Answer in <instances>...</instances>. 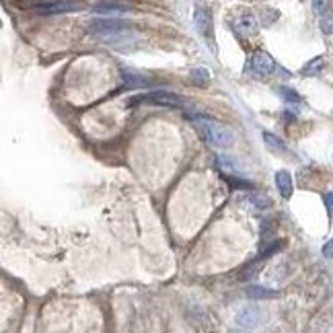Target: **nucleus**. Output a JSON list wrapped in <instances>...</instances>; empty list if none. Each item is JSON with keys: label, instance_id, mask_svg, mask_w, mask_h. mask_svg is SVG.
I'll use <instances>...</instances> for the list:
<instances>
[{"label": "nucleus", "instance_id": "nucleus-12", "mask_svg": "<svg viewBox=\"0 0 333 333\" xmlns=\"http://www.w3.org/2000/svg\"><path fill=\"white\" fill-rule=\"evenodd\" d=\"M247 296L249 298H253V301H265V298H274L278 296L276 290H270V288H265V286H251V288H247Z\"/></svg>", "mask_w": 333, "mask_h": 333}, {"label": "nucleus", "instance_id": "nucleus-2", "mask_svg": "<svg viewBox=\"0 0 333 333\" xmlns=\"http://www.w3.org/2000/svg\"><path fill=\"white\" fill-rule=\"evenodd\" d=\"M89 31L97 39L115 41V39L128 35V33L132 31V27L126 21H120V19H95V21H91Z\"/></svg>", "mask_w": 333, "mask_h": 333}, {"label": "nucleus", "instance_id": "nucleus-9", "mask_svg": "<svg viewBox=\"0 0 333 333\" xmlns=\"http://www.w3.org/2000/svg\"><path fill=\"white\" fill-rule=\"evenodd\" d=\"M276 185L278 191L282 193V197H290L292 195V175L288 171H278L276 173Z\"/></svg>", "mask_w": 333, "mask_h": 333}, {"label": "nucleus", "instance_id": "nucleus-8", "mask_svg": "<svg viewBox=\"0 0 333 333\" xmlns=\"http://www.w3.org/2000/svg\"><path fill=\"white\" fill-rule=\"evenodd\" d=\"M232 27H235V31L239 33V35L247 37V35H253V33L257 31V21H255L253 14H241L235 19Z\"/></svg>", "mask_w": 333, "mask_h": 333}, {"label": "nucleus", "instance_id": "nucleus-5", "mask_svg": "<svg viewBox=\"0 0 333 333\" xmlns=\"http://www.w3.org/2000/svg\"><path fill=\"white\" fill-rule=\"evenodd\" d=\"M193 25H195L197 33H199V35H202L204 39H210V41L214 39V37H212V14H210L208 8H204V6H197V8H195Z\"/></svg>", "mask_w": 333, "mask_h": 333}, {"label": "nucleus", "instance_id": "nucleus-24", "mask_svg": "<svg viewBox=\"0 0 333 333\" xmlns=\"http://www.w3.org/2000/svg\"><path fill=\"white\" fill-rule=\"evenodd\" d=\"M323 255H325L327 259H333V239L323 245Z\"/></svg>", "mask_w": 333, "mask_h": 333}, {"label": "nucleus", "instance_id": "nucleus-23", "mask_svg": "<svg viewBox=\"0 0 333 333\" xmlns=\"http://www.w3.org/2000/svg\"><path fill=\"white\" fill-rule=\"evenodd\" d=\"M323 202H325L327 214H329V216H333V191H329V193H323Z\"/></svg>", "mask_w": 333, "mask_h": 333}, {"label": "nucleus", "instance_id": "nucleus-19", "mask_svg": "<svg viewBox=\"0 0 333 333\" xmlns=\"http://www.w3.org/2000/svg\"><path fill=\"white\" fill-rule=\"evenodd\" d=\"M124 80H126V87H128V89H132V87H148V80L142 78V76L124 74Z\"/></svg>", "mask_w": 333, "mask_h": 333}, {"label": "nucleus", "instance_id": "nucleus-17", "mask_svg": "<svg viewBox=\"0 0 333 333\" xmlns=\"http://www.w3.org/2000/svg\"><path fill=\"white\" fill-rule=\"evenodd\" d=\"M278 93H280V97L284 99L286 103H290V105H298V103L303 101L301 95H298L294 89H288V87H278Z\"/></svg>", "mask_w": 333, "mask_h": 333}, {"label": "nucleus", "instance_id": "nucleus-20", "mask_svg": "<svg viewBox=\"0 0 333 333\" xmlns=\"http://www.w3.org/2000/svg\"><path fill=\"white\" fill-rule=\"evenodd\" d=\"M321 29L327 35H333V12H325L321 19Z\"/></svg>", "mask_w": 333, "mask_h": 333}, {"label": "nucleus", "instance_id": "nucleus-6", "mask_svg": "<svg viewBox=\"0 0 333 333\" xmlns=\"http://www.w3.org/2000/svg\"><path fill=\"white\" fill-rule=\"evenodd\" d=\"M78 8L76 2L72 0H54V2H39L35 4V10L39 14H62V12H70Z\"/></svg>", "mask_w": 333, "mask_h": 333}, {"label": "nucleus", "instance_id": "nucleus-13", "mask_svg": "<svg viewBox=\"0 0 333 333\" xmlns=\"http://www.w3.org/2000/svg\"><path fill=\"white\" fill-rule=\"evenodd\" d=\"M222 177L226 179V183H228V187H230L232 191H237V189H253V183H251V181H245V179H241V175H237V177H232V175L224 173Z\"/></svg>", "mask_w": 333, "mask_h": 333}, {"label": "nucleus", "instance_id": "nucleus-10", "mask_svg": "<svg viewBox=\"0 0 333 333\" xmlns=\"http://www.w3.org/2000/svg\"><path fill=\"white\" fill-rule=\"evenodd\" d=\"M189 82L195 87H206L210 82V70L208 68H191L189 70Z\"/></svg>", "mask_w": 333, "mask_h": 333}, {"label": "nucleus", "instance_id": "nucleus-18", "mask_svg": "<svg viewBox=\"0 0 333 333\" xmlns=\"http://www.w3.org/2000/svg\"><path fill=\"white\" fill-rule=\"evenodd\" d=\"M282 247H284V241H276V243H270L268 247H263L261 251H259V259H265V257H270V255L278 253Z\"/></svg>", "mask_w": 333, "mask_h": 333}, {"label": "nucleus", "instance_id": "nucleus-21", "mask_svg": "<svg viewBox=\"0 0 333 333\" xmlns=\"http://www.w3.org/2000/svg\"><path fill=\"white\" fill-rule=\"evenodd\" d=\"M329 6H331V0H313V10L321 16L329 12Z\"/></svg>", "mask_w": 333, "mask_h": 333}, {"label": "nucleus", "instance_id": "nucleus-14", "mask_svg": "<svg viewBox=\"0 0 333 333\" xmlns=\"http://www.w3.org/2000/svg\"><path fill=\"white\" fill-rule=\"evenodd\" d=\"M216 165H218V169H220L222 173H228V175H232V173H237V171H239L237 163L232 161L230 157H224V155H218V157H216Z\"/></svg>", "mask_w": 333, "mask_h": 333}, {"label": "nucleus", "instance_id": "nucleus-4", "mask_svg": "<svg viewBox=\"0 0 333 333\" xmlns=\"http://www.w3.org/2000/svg\"><path fill=\"white\" fill-rule=\"evenodd\" d=\"M249 70H251L255 76L263 78V76H270L274 70H276V62L270 54L265 52H255L249 60Z\"/></svg>", "mask_w": 333, "mask_h": 333}, {"label": "nucleus", "instance_id": "nucleus-7", "mask_svg": "<svg viewBox=\"0 0 333 333\" xmlns=\"http://www.w3.org/2000/svg\"><path fill=\"white\" fill-rule=\"evenodd\" d=\"M261 321H263V313H261L257 307H247L245 311L239 313V317H237V323H239V327H243V329H253V327H257Z\"/></svg>", "mask_w": 333, "mask_h": 333}, {"label": "nucleus", "instance_id": "nucleus-3", "mask_svg": "<svg viewBox=\"0 0 333 333\" xmlns=\"http://www.w3.org/2000/svg\"><path fill=\"white\" fill-rule=\"evenodd\" d=\"M136 103H151V105H165V107H181L187 109L191 103L187 99H183L175 93H166V91H153L148 95H138L134 99H130L128 105H136Z\"/></svg>", "mask_w": 333, "mask_h": 333}, {"label": "nucleus", "instance_id": "nucleus-1", "mask_svg": "<svg viewBox=\"0 0 333 333\" xmlns=\"http://www.w3.org/2000/svg\"><path fill=\"white\" fill-rule=\"evenodd\" d=\"M193 124L197 126V130L204 134L206 142L212 144V146H218V148H228L235 142V136L232 132L224 126H220L218 122H214L212 118H204V115H191Z\"/></svg>", "mask_w": 333, "mask_h": 333}, {"label": "nucleus", "instance_id": "nucleus-16", "mask_svg": "<svg viewBox=\"0 0 333 333\" xmlns=\"http://www.w3.org/2000/svg\"><path fill=\"white\" fill-rule=\"evenodd\" d=\"M263 140H265V146H268L270 151H274V153H284V151H286L284 142H282L278 136H274L272 132H265V134H263Z\"/></svg>", "mask_w": 333, "mask_h": 333}, {"label": "nucleus", "instance_id": "nucleus-22", "mask_svg": "<svg viewBox=\"0 0 333 333\" xmlns=\"http://www.w3.org/2000/svg\"><path fill=\"white\" fill-rule=\"evenodd\" d=\"M95 10H97V12H126L128 8L118 6V4H105V6H97Z\"/></svg>", "mask_w": 333, "mask_h": 333}, {"label": "nucleus", "instance_id": "nucleus-11", "mask_svg": "<svg viewBox=\"0 0 333 333\" xmlns=\"http://www.w3.org/2000/svg\"><path fill=\"white\" fill-rule=\"evenodd\" d=\"M245 202L251 204V208H257V210H268V208H272V199L265 197V195H261V193H255V191L249 193V195L245 197Z\"/></svg>", "mask_w": 333, "mask_h": 333}, {"label": "nucleus", "instance_id": "nucleus-15", "mask_svg": "<svg viewBox=\"0 0 333 333\" xmlns=\"http://www.w3.org/2000/svg\"><path fill=\"white\" fill-rule=\"evenodd\" d=\"M321 70H323V58L321 56L319 58H313L309 64L303 66V74L305 76H319Z\"/></svg>", "mask_w": 333, "mask_h": 333}]
</instances>
